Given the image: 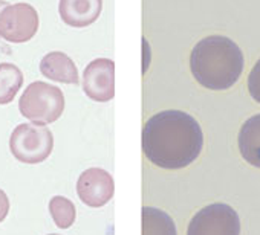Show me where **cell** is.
<instances>
[{"instance_id": "6da1fadb", "label": "cell", "mask_w": 260, "mask_h": 235, "mask_svg": "<svg viewBox=\"0 0 260 235\" xmlns=\"http://www.w3.org/2000/svg\"><path fill=\"white\" fill-rule=\"evenodd\" d=\"M204 133L194 118L181 110L153 114L143 129V151L149 162L164 170H181L198 159Z\"/></svg>"}, {"instance_id": "7a4b0ae2", "label": "cell", "mask_w": 260, "mask_h": 235, "mask_svg": "<svg viewBox=\"0 0 260 235\" xmlns=\"http://www.w3.org/2000/svg\"><path fill=\"white\" fill-rule=\"evenodd\" d=\"M243 54L228 37L210 35L191 51L190 69L194 80L210 90L233 87L243 72Z\"/></svg>"}, {"instance_id": "3957f363", "label": "cell", "mask_w": 260, "mask_h": 235, "mask_svg": "<svg viewBox=\"0 0 260 235\" xmlns=\"http://www.w3.org/2000/svg\"><path fill=\"white\" fill-rule=\"evenodd\" d=\"M19 110L32 124H52L64 110L63 92L57 86L43 81H34L22 93Z\"/></svg>"}, {"instance_id": "277c9868", "label": "cell", "mask_w": 260, "mask_h": 235, "mask_svg": "<svg viewBox=\"0 0 260 235\" xmlns=\"http://www.w3.org/2000/svg\"><path fill=\"white\" fill-rule=\"evenodd\" d=\"M10 150L13 156L23 164L36 165L46 161L54 150V136L46 126L32 123L20 124L10 138Z\"/></svg>"}, {"instance_id": "5b68a950", "label": "cell", "mask_w": 260, "mask_h": 235, "mask_svg": "<svg viewBox=\"0 0 260 235\" xmlns=\"http://www.w3.org/2000/svg\"><path fill=\"white\" fill-rule=\"evenodd\" d=\"M187 235H240V220L231 206L213 203L191 218Z\"/></svg>"}, {"instance_id": "8992f818", "label": "cell", "mask_w": 260, "mask_h": 235, "mask_svg": "<svg viewBox=\"0 0 260 235\" xmlns=\"http://www.w3.org/2000/svg\"><path fill=\"white\" fill-rule=\"evenodd\" d=\"M39 31V14L29 4L8 5L0 13V37L10 43H26Z\"/></svg>"}, {"instance_id": "52a82bcc", "label": "cell", "mask_w": 260, "mask_h": 235, "mask_svg": "<svg viewBox=\"0 0 260 235\" xmlns=\"http://www.w3.org/2000/svg\"><path fill=\"white\" fill-rule=\"evenodd\" d=\"M115 183L103 168H89L77 180V195L89 208H101L112 200Z\"/></svg>"}, {"instance_id": "ba28073f", "label": "cell", "mask_w": 260, "mask_h": 235, "mask_svg": "<svg viewBox=\"0 0 260 235\" xmlns=\"http://www.w3.org/2000/svg\"><path fill=\"white\" fill-rule=\"evenodd\" d=\"M83 90L96 102L110 101L115 96V63L109 58L90 61L83 73Z\"/></svg>"}, {"instance_id": "9c48e42d", "label": "cell", "mask_w": 260, "mask_h": 235, "mask_svg": "<svg viewBox=\"0 0 260 235\" xmlns=\"http://www.w3.org/2000/svg\"><path fill=\"white\" fill-rule=\"evenodd\" d=\"M103 0H60L58 13L61 20L72 28H86L101 14Z\"/></svg>"}, {"instance_id": "30bf717a", "label": "cell", "mask_w": 260, "mask_h": 235, "mask_svg": "<svg viewBox=\"0 0 260 235\" xmlns=\"http://www.w3.org/2000/svg\"><path fill=\"white\" fill-rule=\"evenodd\" d=\"M40 72L51 81L64 84H80L75 63L64 52H49L40 61Z\"/></svg>"}, {"instance_id": "8fae6325", "label": "cell", "mask_w": 260, "mask_h": 235, "mask_svg": "<svg viewBox=\"0 0 260 235\" xmlns=\"http://www.w3.org/2000/svg\"><path fill=\"white\" fill-rule=\"evenodd\" d=\"M237 142L242 158L249 165L260 168V113L243 123Z\"/></svg>"}, {"instance_id": "7c38bea8", "label": "cell", "mask_w": 260, "mask_h": 235, "mask_svg": "<svg viewBox=\"0 0 260 235\" xmlns=\"http://www.w3.org/2000/svg\"><path fill=\"white\" fill-rule=\"evenodd\" d=\"M143 215V235H178L175 221L172 217L152 206H144Z\"/></svg>"}, {"instance_id": "4fadbf2b", "label": "cell", "mask_w": 260, "mask_h": 235, "mask_svg": "<svg viewBox=\"0 0 260 235\" xmlns=\"http://www.w3.org/2000/svg\"><path fill=\"white\" fill-rule=\"evenodd\" d=\"M23 86L22 70L11 63H0V105L10 104Z\"/></svg>"}, {"instance_id": "5bb4252c", "label": "cell", "mask_w": 260, "mask_h": 235, "mask_svg": "<svg viewBox=\"0 0 260 235\" xmlns=\"http://www.w3.org/2000/svg\"><path fill=\"white\" fill-rule=\"evenodd\" d=\"M49 214L60 229H68L74 224L75 217H77V209L75 205L63 197V195H55L49 202Z\"/></svg>"}, {"instance_id": "9a60e30c", "label": "cell", "mask_w": 260, "mask_h": 235, "mask_svg": "<svg viewBox=\"0 0 260 235\" xmlns=\"http://www.w3.org/2000/svg\"><path fill=\"white\" fill-rule=\"evenodd\" d=\"M248 90L252 99L260 104V58L248 75Z\"/></svg>"}, {"instance_id": "2e32d148", "label": "cell", "mask_w": 260, "mask_h": 235, "mask_svg": "<svg viewBox=\"0 0 260 235\" xmlns=\"http://www.w3.org/2000/svg\"><path fill=\"white\" fill-rule=\"evenodd\" d=\"M10 212V199L5 191L0 189V223H2Z\"/></svg>"}, {"instance_id": "e0dca14e", "label": "cell", "mask_w": 260, "mask_h": 235, "mask_svg": "<svg viewBox=\"0 0 260 235\" xmlns=\"http://www.w3.org/2000/svg\"><path fill=\"white\" fill-rule=\"evenodd\" d=\"M8 7V4L5 2V0H0V13L4 11V8H7Z\"/></svg>"}, {"instance_id": "ac0fdd59", "label": "cell", "mask_w": 260, "mask_h": 235, "mask_svg": "<svg viewBox=\"0 0 260 235\" xmlns=\"http://www.w3.org/2000/svg\"><path fill=\"white\" fill-rule=\"evenodd\" d=\"M48 235H58V233H48Z\"/></svg>"}]
</instances>
